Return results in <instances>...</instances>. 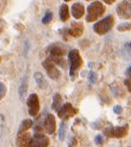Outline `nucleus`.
<instances>
[{
    "mask_svg": "<svg viewBox=\"0 0 131 147\" xmlns=\"http://www.w3.org/2000/svg\"><path fill=\"white\" fill-rule=\"evenodd\" d=\"M68 60L70 63V76L72 79H74L75 76L77 75V71L82 65V59L79 55L78 50L73 49L68 54Z\"/></svg>",
    "mask_w": 131,
    "mask_h": 147,
    "instance_id": "f257e3e1",
    "label": "nucleus"
},
{
    "mask_svg": "<svg viewBox=\"0 0 131 147\" xmlns=\"http://www.w3.org/2000/svg\"><path fill=\"white\" fill-rule=\"evenodd\" d=\"M104 12H105V6H104L103 3L100 2V1H95L87 7L86 20L88 22H95L100 16H102Z\"/></svg>",
    "mask_w": 131,
    "mask_h": 147,
    "instance_id": "f03ea898",
    "label": "nucleus"
},
{
    "mask_svg": "<svg viewBox=\"0 0 131 147\" xmlns=\"http://www.w3.org/2000/svg\"><path fill=\"white\" fill-rule=\"evenodd\" d=\"M114 26V18L112 15H109L107 18H105L104 20H100L99 22L95 24L94 26V30L95 32H97L98 35H105L107 32H109L112 30Z\"/></svg>",
    "mask_w": 131,
    "mask_h": 147,
    "instance_id": "7ed1b4c3",
    "label": "nucleus"
},
{
    "mask_svg": "<svg viewBox=\"0 0 131 147\" xmlns=\"http://www.w3.org/2000/svg\"><path fill=\"white\" fill-rule=\"evenodd\" d=\"M129 126L124 125L121 127H114V128H107L105 129L104 133L106 136L108 137H113V138H122L125 137L128 133Z\"/></svg>",
    "mask_w": 131,
    "mask_h": 147,
    "instance_id": "20e7f679",
    "label": "nucleus"
},
{
    "mask_svg": "<svg viewBox=\"0 0 131 147\" xmlns=\"http://www.w3.org/2000/svg\"><path fill=\"white\" fill-rule=\"evenodd\" d=\"M28 114L32 117H36L40 111V100L39 97L36 93H32L28 98Z\"/></svg>",
    "mask_w": 131,
    "mask_h": 147,
    "instance_id": "39448f33",
    "label": "nucleus"
},
{
    "mask_svg": "<svg viewBox=\"0 0 131 147\" xmlns=\"http://www.w3.org/2000/svg\"><path fill=\"white\" fill-rule=\"evenodd\" d=\"M49 145V138L46 135L41 134V133H35L31 138L28 147H48Z\"/></svg>",
    "mask_w": 131,
    "mask_h": 147,
    "instance_id": "423d86ee",
    "label": "nucleus"
},
{
    "mask_svg": "<svg viewBox=\"0 0 131 147\" xmlns=\"http://www.w3.org/2000/svg\"><path fill=\"white\" fill-rule=\"evenodd\" d=\"M43 67L45 68L47 74L51 79H58L60 77V71L57 69L55 63L51 61L49 58L43 62Z\"/></svg>",
    "mask_w": 131,
    "mask_h": 147,
    "instance_id": "0eeeda50",
    "label": "nucleus"
},
{
    "mask_svg": "<svg viewBox=\"0 0 131 147\" xmlns=\"http://www.w3.org/2000/svg\"><path fill=\"white\" fill-rule=\"evenodd\" d=\"M77 114V110L75 108L72 107L71 104L67 102V104H64L61 108L59 109L58 111V117L60 119H64V120H67L69 118L73 117Z\"/></svg>",
    "mask_w": 131,
    "mask_h": 147,
    "instance_id": "6e6552de",
    "label": "nucleus"
},
{
    "mask_svg": "<svg viewBox=\"0 0 131 147\" xmlns=\"http://www.w3.org/2000/svg\"><path fill=\"white\" fill-rule=\"evenodd\" d=\"M117 12L120 18L125 20L131 18V0H123L117 6Z\"/></svg>",
    "mask_w": 131,
    "mask_h": 147,
    "instance_id": "1a4fd4ad",
    "label": "nucleus"
},
{
    "mask_svg": "<svg viewBox=\"0 0 131 147\" xmlns=\"http://www.w3.org/2000/svg\"><path fill=\"white\" fill-rule=\"evenodd\" d=\"M44 127L46 129V131L49 134H53L56 130V120H55L54 115L52 114H48L45 118L44 121Z\"/></svg>",
    "mask_w": 131,
    "mask_h": 147,
    "instance_id": "9d476101",
    "label": "nucleus"
},
{
    "mask_svg": "<svg viewBox=\"0 0 131 147\" xmlns=\"http://www.w3.org/2000/svg\"><path fill=\"white\" fill-rule=\"evenodd\" d=\"M83 32V26L80 22H72L70 28L68 30V34L74 38H79Z\"/></svg>",
    "mask_w": 131,
    "mask_h": 147,
    "instance_id": "9b49d317",
    "label": "nucleus"
},
{
    "mask_svg": "<svg viewBox=\"0 0 131 147\" xmlns=\"http://www.w3.org/2000/svg\"><path fill=\"white\" fill-rule=\"evenodd\" d=\"M31 134L28 132H22L18 135V139H16V143H18V147H28L30 141H31Z\"/></svg>",
    "mask_w": 131,
    "mask_h": 147,
    "instance_id": "f8f14e48",
    "label": "nucleus"
},
{
    "mask_svg": "<svg viewBox=\"0 0 131 147\" xmlns=\"http://www.w3.org/2000/svg\"><path fill=\"white\" fill-rule=\"evenodd\" d=\"M71 13L73 18L79 20L84 14V7L81 3H74L71 7Z\"/></svg>",
    "mask_w": 131,
    "mask_h": 147,
    "instance_id": "ddd939ff",
    "label": "nucleus"
},
{
    "mask_svg": "<svg viewBox=\"0 0 131 147\" xmlns=\"http://www.w3.org/2000/svg\"><path fill=\"white\" fill-rule=\"evenodd\" d=\"M48 52L50 53V57H63L64 55V50L61 47L57 45L50 46L48 49Z\"/></svg>",
    "mask_w": 131,
    "mask_h": 147,
    "instance_id": "4468645a",
    "label": "nucleus"
},
{
    "mask_svg": "<svg viewBox=\"0 0 131 147\" xmlns=\"http://www.w3.org/2000/svg\"><path fill=\"white\" fill-rule=\"evenodd\" d=\"M34 76H35V80H36V82H37L38 86L42 89L46 88L48 84H47V81H46V79H45V77L43 76V74L40 73V72H36V73L34 74Z\"/></svg>",
    "mask_w": 131,
    "mask_h": 147,
    "instance_id": "2eb2a0df",
    "label": "nucleus"
},
{
    "mask_svg": "<svg viewBox=\"0 0 131 147\" xmlns=\"http://www.w3.org/2000/svg\"><path fill=\"white\" fill-rule=\"evenodd\" d=\"M59 16H60V20L63 22L68 20V18H69V10H68V6L66 4L61 5L59 10Z\"/></svg>",
    "mask_w": 131,
    "mask_h": 147,
    "instance_id": "dca6fc26",
    "label": "nucleus"
},
{
    "mask_svg": "<svg viewBox=\"0 0 131 147\" xmlns=\"http://www.w3.org/2000/svg\"><path fill=\"white\" fill-rule=\"evenodd\" d=\"M32 127H33V121H32V120H30V119L24 120V121L22 122V124H20V129H18V134L22 132H26V130L31 129Z\"/></svg>",
    "mask_w": 131,
    "mask_h": 147,
    "instance_id": "f3484780",
    "label": "nucleus"
},
{
    "mask_svg": "<svg viewBox=\"0 0 131 147\" xmlns=\"http://www.w3.org/2000/svg\"><path fill=\"white\" fill-rule=\"evenodd\" d=\"M62 104V97L59 93H56L53 97V104H52V109L55 111H59V109L61 108Z\"/></svg>",
    "mask_w": 131,
    "mask_h": 147,
    "instance_id": "a211bd4d",
    "label": "nucleus"
},
{
    "mask_svg": "<svg viewBox=\"0 0 131 147\" xmlns=\"http://www.w3.org/2000/svg\"><path fill=\"white\" fill-rule=\"evenodd\" d=\"M26 89H28V79H26V77L24 79V81H22V85H20V94L22 98L24 96V94H26Z\"/></svg>",
    "mask_w": 131,
    "mask_h": 147,
    "instance_id": "6ab92c4d",
    "label": "nucleus"
},
{
    "mask_svg": "<svg viewBox=\"0 0 131 147\" xmlns=\"http://www.w3.org/2000/svg\"><path fill=\"white\" fill-rule=\"evenodd\" d=\"M66 130H67V126H66V124L62 123L61 126H60V129H59V139L60 140H64V138H65V134H66Z\"/></svg>",
    "mask_w": 131,
    "mask_h": 147,
    "instance_id": "aec40b11",
    "label": "nucleus"
},
{
    "mask_svg": "<svg viewBox=\"0 0 131 147\" xmlns=\"http://www.w3.org/2000/svg\"><path fill=\"white\" fill-rule=\"evenodd\" d=\"M52 18H53L52 12H51V11H48V12L46 13V15H45V18H44L43 20H42V22H43L44 24H49V22H51Z\"/></svg>",
    "mask_w": 131,
    "mask_h": 147,
    "instance_id": "412c9836",
    "label": "nucleus"
},
{
    "mask_svg": "<svg viewBox=\"0 0 131 147\" xmlns=\"http://www.w3.org/2000/svg\"><path fill=\"white\" fill-rule=\"evenodd\" d=\"M6 91H7V89H6L5 84L0 81V100H2L3 97L5 96V94H6Z\"/></svg>",
    "mask_w": 131,
    "mask_h": 147,
    "instance_id": "4be33fe9",
    "label": "nucleus"
},
{
    "mask_svg": "<svg viewBox=\"0 0 131 147\" xmlns=\"http://www.w3.org/2000/svg\"><path fill=\"white\" fill-rule=\"evenodd\" d=\"M88 78H90V82L95 83L97 81V74L95 73V72H90V74H88Z\"/></svg>",
    "mask_w": 131,
    "mask_h": 147,
    "instance_id": "5701e85b",
    "label": "nucleus"
},
{
    "mask_svg": "<svg viewBox=\"0 0 131 147\" xmlns=\"http://www.w3.org/2000/svg\"><path fill=\"white\" fill-rule=\"evenodd\" d=\"M129 28H131V26H129V24H122V26H118V30H120V32L128 30Z\"/></svg>",
    "mask_w": 131,
    "mask_h": 147,
    "instance_id": "b1692460",
    "label": "nucleus"
},
{
    "mask_svg": "<svg viewBox=\"0 0 131 147\" xmlns=\"http://www.w3.org/2000/svg\"><path fill=\"white\" fill-rule=\"evenodd\" d=\"M124 84L126 85L127 89H128V90L131 92V78H129V79H125Z\"/></svg>",
    "mask_w": 131,
    "mask_h": 147,
    "instance_id": "393cba45",
    "label": "nucleus"
},
{
    "mask_svg": "<svg viewBox=\"0 0 131 147\" xmlns=\"http://www.w3.org/2000/svg\"><path fill=\"white\" fill-rule=\"evenodd\" d=\"M95 142H96V144H98V145L102 144V143H103V137L101 136V135H98V136L95 138Z\"/></svg>",
    "mask_w": 131,
    "mask_h": 147,
    "instance_id": "a878e982",
    "label": "nucleus"
},
{
    "mask_svg": "<svg viewBox=\"0 0 131 147\" xmlns=\"http://www.w3.org/2000/svg\"><path fill=\"white\" fill-rule=\"evenodd\" d=\"M121 112H122V108H121L120 106L114 107V113H116V114H121Z\"/></svg>",
    "mask_w": 131,
    "mask_h": 147,
    "instance_id": "bb28decb",
    "label": "nucleus"
},
{
    "mask_svg": "<svg viewBox=\"0 0 131 147\" xmlns=\"http://www.w3.org/2000/svg\"><path fill=\"white\" fill-rule=\"evenodd\" d=\"M126 75L128 76L129 78H131V66L126 70Z\"/></svg>",
    "mask_w": 131,
    "mask_h": 147,
    "instance_id": "cd10ccee",
    "label": "nucleus"
},
{
    "mask_svg": "<svg viewBox=\"0 0 131 147\" xmlns=\"http://www.w3.org/2000/svg\"><path fill=\"white\" fill-rule=\"evenodd\" d=\"M103 1H105V3H107V4H113L116 0H103Z\"/></svg>",
    "mask_w": 131,
    "mask_h": 147,
    "instance_id": "c85d7f7f",
    "label": "nucleus"
},
{
    "mask_svg": "<svg viewBox=\"0 0 131 147\" xmlns=\"http://www.w3.org/2000/svg\"><path fill=\"white\" fill-rule=\"evenodd\" d=\"M65 1H66V2H68V1H70V0H65Z\"/></svg>",
    "mask_w": 131,
    "mask_h": 147,
    "instance_id": "c756f323",
    "label": "nucleus"
},
{
    "mask_svg": "<svg viewBox=\"0 0 131 147\" xmlns=\"http://www.w3.org/2000/svg\"><path fill=\"white\" fill-rule=\"evenodd\" d=\"M0 30H1V28H0Z\"/></svg>",
    "mask_w": 131,
    "mask_h": 147,
    "instance_id": "7c9ffc66",
    "label": "nucleus"
},
{
    "mask_svg": "<svg viewBox=\"0 0 131 147\" xmlns=\"http://www.w3.org/2000/svg\"><path fill=\"white\" fill-rule=\"evenodd\" d=\"M0 60H1V59H0Z\"/></svg>",
    "mask_w": 131,
    "mask_h": 147,
    "instance_id": "2f4dec72",
    "label": "nucleus"
},
{
    "mask_svg": "<svg viewBox=\"0 0 131 147\" xmlns=\"http://www.w3.org/2000/svg\"><path fill=\"white\" fill-rule=\"evenodd\" d=\"M87 1H88V0H87Z\"/></svg>",
    "mask_w": 131,
    "mask_h": 147,
    "instance_id": "473e14b6",
    "label": "nucleus"
}]
</instances>
